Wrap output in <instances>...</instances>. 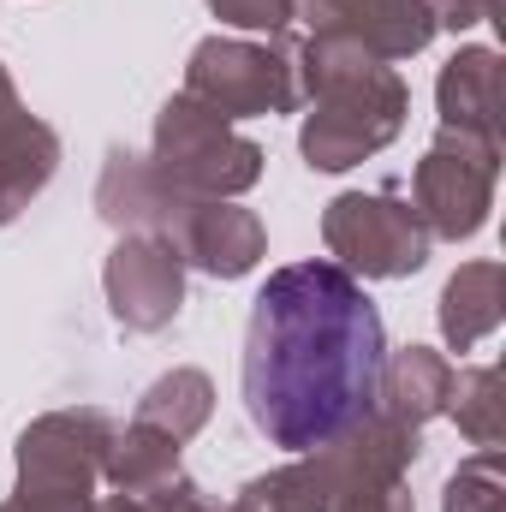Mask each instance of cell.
<instances>
[{"instance_id":"obj_1","label":"cell","mask_w":506,"mask_h":512,"mask_svg":"<svg viewBox=\"0 0 506 512\" xmlns=\"http://www.w3.org/2000/svg\"><path fill=\"white\" fill-rule=\"evenodd\" d=\"M381 382V316L364 286L334 262L280 268L251 310L245 405L286 453L334 447L370 423Z\"/></svg>"},{"instance_id":"obj_2","label":"cell","mask_w":506,"mask_h":512,"mask_svg":"<svg viewBox=\"0 0 506 512\" xmlns=\"http://www.w3.org/2000/svg\"><path fill=\"white\" fill-rule=\"evenodd\" d=\"M310 84H322V114H310V126H304V155H310V167H352L358 155H370L376 143L393 137L399 126V84H393V72H376V66H364V72H310Z\"/></svg>"},{"instance_id":"obj_3","label":"cell","mask_w":506,"mask_h":512,"mask_svg":"<svg viewBox=\"0 0 506 512\" xmlns=\"http://www.w3.org/2000/svg\"><path fill=\"white\" fill-rule=\"evenodd\" d=\"M256 155L251 143H239L233 131L221 126L215 108L203 102H173L161 114V173L173 185H191V191H245L256 179Z\"/></svg>"},{"instance_id":"obj_4","label":"cell","mask_w":506,"mask_h":512,"mask_svg":"<svg viewBox=\"0 0 506 512\" xmlns=\"http://www.w3.org/2000/svg\"><path fill=\"white\" fill-rule=\"evenodd\" d=\"M191 102L227 114H262V108H286L292 102V66L268 48L245 42H203L191 60Z\"/></svg>"},{"instance_id":"obj_5","label":"cell","mask_w":506,"mask_h":512,"mask_svg":"<svg viewBox=\"0 0 506 512\" xmlns=\"http://www.w3.org/2000/svg\"><path fill=\"white\" fill-rule=\"evenodd\" d=\"M328 245L346 262H358L364 274H405L429 251L411 209H399L387 197H340L328 215Z\"/></svg>"},{"instance_id":"obj_6","label":"cell","mask_w":506,"mask_h":512,"mask_svg":"<svg viewBox=\"0 0 506 512\" xmlns=\"http://www.w3.org/2000/svg\"><path fill=\"white\" fill-rule=\"evenodd\" d=\"M108 292H114V310L131 328H161L173 310H179V262L167 245L143 239V245H120L114 268H108Z\"/></svg>"},{"instance_id":"obj_7","label":"cell","mask_w":506,"mask_h":512,"mask_svg":"<svg viewBox=\"0 0 506 512\" xmlns=\"http://www.w3.org/2000/svg\"><path fill=\"white\" fill-rule=\"evenodd\" d=\"M48 173H54V137L12 102V84L0 72V221H12L48 185Z\"/></svg>"},{"instance_id":"obj_8","label":"cell","mask_w":506,"mask_h":512,"mask_svg":"<svg viewBox=\"0 0 506 512\" xmlns=\"http://www.w3.org/2000/svg\"><path fill=\"white\" fill-rule=\"evenodd\" d=\"M489 155H495V149L471 155V167H459L453 149H435V155H429V167H423V203H429V215H435L441 233L459 239V233H477V227H483V209H489V173H495Z\"/></svg>"},{"instance_id":"obj_9","label":"cell","mask_w":506,"mask_h":512,"mask_svg":"<svg viewBox=\"0 0 506 512\" xmlns=\"http://www.w3.org/2000/svg\"><path fill=\"white\" fill-rule=\"evenodd\" d=\"M441 108H447L453 126H459V120L489 126V108H495V54H465V60H453L447 78H441Z\"/></svg>"},{"instance_id":"obj_10","label":"cell","mask_w":506,"mask_h":512,"mask_svg":"<svg viewBox=\"0 0 506 512\" xmlns=\"http://www.w3.org/2000/svg\"><path fill=\"white\" fill-rule=\"evenodd\" d=\"M209 6L221 18H233V24H251V30H274L292 12V0H209Z\"/></svg>"}]
</instances>
